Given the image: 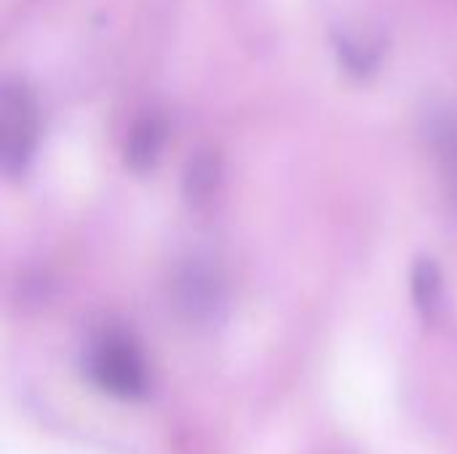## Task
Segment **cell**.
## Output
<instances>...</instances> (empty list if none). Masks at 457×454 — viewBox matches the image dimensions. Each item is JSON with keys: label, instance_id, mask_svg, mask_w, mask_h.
I'll return each mask as SVG.
<instances>
[{"label": "cell", "instance_id": "obj_3", "mask_svg": "<svg viewBox=\"0 0 457 454\" xmlns=\"http://www.w3.org/2000/svg\"><path fill=\"white\" fill-rule=\"evenodd\" d=\"M163 139H166V126L155 118V115H147L142 118L131 134H129V144H126V161L134 166V169H147L155 163L161 147H163Z\"/></svg>", "mask_w": 457, "mask_h": 454}, {"label": "cell", "instance_id": "obj_1", "mask_svg": "<svg viewBox=\"0 0 457 454\" xmlns=\"http://www.w3.org/2000/svg\"><path fill=\"white\" fill-rule=\"evenodd\" d=\"M86 372L99 391L118 399H139L150 388L147 361L131 334L120 329H104L91 340Z\"/></svg>", "mask_w": 457, "mask_h": 454}, {"label": "cell", "instance_id": "obj_4", "mask_svg": "<svg viewBox=\"0 0 457 454\" xmlns=\"http://www.w3.org/2000/svg\"><path fill=\"white\" fill-rule=\"evenodd\" d=\"M412 292L415 302L423 310L426 318H434L442 308V276L434 262H420L412 276Z\"/></svg>", "mask_w": 457, "mask_h": 454}, {"label": "cell", "instance_id": "obj_2", "mask_svg": "<svg viewBox=\"0 0 457 454\" xmlns=\"http://www.w3.org/2000/svg\"><path fill=\"white\" fill-rule=\"evenodd\" d=\"M40 136V112L21 80H5L0 91V163L5 174L27 169Z\"/></svg>", "mask_w": 457, "mask_h": 454}, {"label": "cell", "instance_id": "obj_5", "mask_svg": "<svg viewBox=\"0 0 457 454\" xmlns=\"http://www.w3.org/2000/svg\"><path fill=\"white\" fill-rule=\"evenodd\" d=\"M212 163L209 161H195L193 166H190V174H187V193H190V198H204L209 190H212V185H214V177H212Z\"/></svg>", "mask_w": 457, "mask_h": 454}]
</instances>
